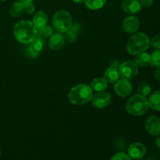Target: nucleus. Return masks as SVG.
<instances>
[{
  "mask_svg": "<svg viewBox=\"0 0 160 160\" xmlns=\"http://www.w3.org/2000/svg\"><path fill=\"white\" fill-rule=\"evenodd\" d=\"M37 28L28 20H21L16 23L13 34L16 39L22 44H29L37 35Z\"/></svg>",
  "mask_w": 160,
  "mask_h": 160,
  "instance_id": "1",
  "label": "nucleus"
},
{
  "mask_svg": "<svg viewBox=\"0 0 160 160\" xmlns=\"http://www.w3.org/2000/svg\"><path fill=\"white\" fill-rule=\"evenodd\" d=\"M93 92L91 86L85 84H80L70 89L68 98L73 105L81 106L88 103L92 99Z\"/></svg>",
  "mask_w": 160,
  "mask_h": 160,
  "instance_id": "2",
  "label": "nucleus"
},
{
  "mask_svg": "<svg viewBox=\"0 0 160 160\" xmlns=\"http://www.w3.org/2000/svg\"><path fill=\"white\" fill-rule=\"evenodd\" d=\"M150 45V40L144 33H136L131 36L127 44V49L131 55H138L145 52Z\"/></svg>",
  "mask_w": 160,
  "mask_h": 160,
  "instance_id": "3",
  "label": "nucleus"
},
{
  "mask_svg": "<svg viewBox=\"0 0 160 160\" xmlns=\"http://www.w3.org/2000/svg\"><path fill=\"white\" fill-rule=\"evenodd\" d=\"M149 108L148 101L145 96L142 95H135L131 97L126 105L127 111L134 116L144 115Z\"/></svg>",
  "mask_w": 160,
  "mask_h": 160,
  "instance_id": "4",
  "label": "nucleus"
},
{
  "mask_svg": "<svg viewBox=\"0 0 160 160\" xmlns=\"http://www.w3.org/2000/svg\"><path fill=\"white\" fill-rule=\"evenodd\" d=\"M52 24L58 33H66L72 25L71 15L64 9L57 11L52 17Z\"/></svg>",
  "mask_w": 160,
  "mask_h": 160,
  "instance_id": "5",
  "label": "nucleus"
},
{
  "mask_svg": "<svg viewBox=\"0 0 160 160\" xmlns=\"http://www.w3.org/2000/svg\"><path fill=\"white\" fill-rule=\"evenodd\" d=\"M120 76L127 80H131L138 73V65L133 61H126L119 67Z\"/></svg>",
  "mask_w": 160,
  "mask_h": 160,
  "instance_id": "6",
  "label": "nucleus"
},
{
  "mask_svg": "<svg viewBox=\"0 0 160 160\" xmlns=\"http://www.w3.org/2000/svg\"><path fill=\"white\" fill-rule=\"evenodd\" d=\"M29 44V47L26 50L27 55L31 58L38 57L43 50L44 38L36 35V37Z\"/></svg>",
  "mask_w": 160,
  "mask_h": 160,
  "instance_id": "7",
  "label": "nucleus"
},
{
  "mask_svg": "<svg viewBox=\"0 0 160 160\" xmlns=\"http://www.w3.org/2000/svg\"><path fill=\"white\" fill-rule=\"evenodd\" d=\"M92 106L98 109L106 107L112 101V96L108 92H99L92 97Z\"/></svg>",
  "mask_w": 160,
  "mask_h": 160,
  "instance_id": "8",
  "label": "nucleus"
},
{
  "mask_svg": "<svg viewBox=\"0 0 160 160\" xmlns=\"http://www.w3.org/2000/svg\"><path fill=\"white\" fill-rule=\"evenodd\" d=\"M114 90L119 96L126 97L132 92V84L130 82L129 80L124 79V78H122L120 80L119 79L116 82Z\"/></svg>",
  "mask_w": 160,
  "mask_h": 160,
  "instance_id": "9",
  "label": "nucleus"
},
{
  "mask_svg": "<svg viewBox=\"0 0 160 160\" xmlns=\"http://www.w3.org/2000/svg\"><path fill=\"white\" fill-rule=\"evenodd\" d=\"M145 129L147 132L153 136L160 134V117L157 116H150L145 122Z\"/></svg>",
  "mask_w": 160,
  "mask_h": 160,
  "instance_id": "10",
  "label": "nucleus"
},
{
  "mask_svg": "<svg viewBox=\"0 0 160 160\" xmlns=\"http://www.w3.org/2000/svg\"><path fill=\"white\" fill-rule=\"evenodd\" d=\"M128 156L133 159H140L146 154V148L140 142L131 144L128 149Z\"/></svg>",
  "mask_w": 160,
  "mask_h": 160,
  "instance_id": "11",
  "label": "nucleus"
},
{
  "mask_svg": "<svg viewBox=\"0 0 160 160\" xmlns=\"http://www.w3.org/2000/svg\"><path fill=\"white\" fill-rule=\"evenodd\" d=\"M121 7L124 12L134 14L140 12L142 6L138 0H123L121 3Z\"/></svg>",
  "mask_w": 160,
  "mask_h": 160,
  "instance_id": "12",
  "label": "nucleus"
},
{
  "mask_svg": "<svg viewBox=\"0 0 160 160\" xmlns=\"http://www.w3.org/2000/svg\"><path fill=\"white\" fill-rule=\"evenodd\" d=\"M140 21L138 18L134 16H130L123 21V28L126 32L134 33L138 30Z\"/></svg>",
  "mask_w": 160,
  "mask_h": 160,
  "instance_id": "13",
  "label": "nucleus"
},
{
  "mask_svg": "<svg viewBox=\"0 0 160 160\" xmlns=\"http://www.w3.org/2000/svg\"><path fill=\"white\" fill-rule=\"evenodd\" d=\"M120 71H119V69L116 66L109 67L103 74V78L108 83H110V84H113V83L117 82L120 79Z\"/></svg>",
  "mask_w": 160,
  "mask_h": 160,
  "instance_id": "14",
  "label": "nucleus"
},
{
  "mask_svg": "<svg viewBox=\"0 0 160 160\" xmlns=\"http://www.w3.org/2000/svg\"><path fill=\"white\" fill-rule=\"evenodd\" d=\"M65 42V38L64 36L62 35L61 33H57V34H52L50 37L49 42H48V46H49L51 50H59L64 45Z\"/></svg>",
  "mask_w": 160,
  "mask_h": 160,
  "instance_id": "15",
  "label": "nucleus"
},
{
  "mask_svg": "<svg viewBox=\"0 0 160 160\" xmlns=\"http://www.w3.org/2000/svg\"><path fill=\"white\" fill-rule=\"evenodd\" d=\"M81 31V25L78 23H72L70 29L66 32L64 38L70 43H73L78 38V35Z\"/></svg>",
  "mask_w": 160,
  "mask_h": 160,
  "instance_id": "16",
  "label": "nucleus"
},
{
  "mask_svg": "<svg viewBox=\"0 0 160 160\" xmlns=\"http://www.w3.org/2000/svg\"><path fill=\"white\" fill-rule=\"evenodd\" d=\"M47 22H48V16L43 11H38L36 12L33 18V23L37 29H40L45 26Z\"/></svg>",
  "mask_w": 160,
  "mask_h": 160,
  "instance_id": "17",
  "label": "nucleus"
},
{
  "mask_svg": "<svg viewBox=\"0 0 160 160\" xmlns=\"http://www.w3.org/2000/svg\"><path fill=\"white\" fill-rule=\"evenodd\" d=\"M134 62L139 67H147V66L150 65V63H151V55L145 52L139 53L136 56Z\"/></svg>",
  "mask_w": 160,
  "mask_h": 160,
  "instance_id": "18",
  "label": "nucleus"
},
{
  "mask_svg": "<svg viewBox=\"0 0 160 160\" xmlns=\"http://www.w3.org/2000/svg\"><path fill=\"white\" fill-rule=\"evenodd\" d=\"M108 82L104 78H95L91 83V88L96 92H104L107 88Z\"/></svg>",
  "mask_w": 160,
  "mask_h": 160,
  "instance_id": "19",
  "label": "nucleus"
},
{
  "mask_svg": "<svg viewBox=\"0 0 160 160\" xmlns=\"http://www.w3.org/2000/svg\"><path fill=\"white\" fill-rule=\"evenodd\" d=\"M148 105L154 110L160 111V91H156L150 95Z\"/></svg>",
  "mask_w": 160,
  "mask_h": 160,
  "instance_id": "20",
  "label": "nucleus"
},
{
  "mask_svg": "<svg viewBox=\"0 0 160 160\" xmlns=\"http://www.w3.org/2000/svg\"><path fill=\"white\" fill-rule=\"evenodd\" d=\"M107 0H84V4L89 9L96 10L102 8Z\"/></svg>",
  "mask_w": 160,
  "mask_h": 160,
  "instance_id": "21",
  "label": "nucleus"
},
{
  "mask_svg": "<svg viewBox=\"0 0 160 160\" xmlns=\"http://www.w3.org/2000/svg\"><path fill=\"white\" fill-rule=\"evenodd\" d=\"M24 11V6H23L22 3L19 2H16L10 8V15L12 17H19V16L21 15L22 13Z\"/></svg>",
  "mask_w": 160,
  "mask_h": 160,
  "instance_id": "22",
  "label": "nucleus"
},
{
  "mask_svg": "<svg viewBox=\"0 0 160 160\" xmlns=\"http://www.w3.org/2000/svg\"><path fill=\"white\" fill-rule=\"evenodd\" d=\"M37 35L40 36L41 38L45 39V38L51 37L52 35V28L49 26H44L40 29H37Z\"/></svg>",
  "mask_w": 160,
  "mask_h": 160,
  "instance_id": "23",
  "label": "nucleus"
},
{
  "mask_svg": "<svg viewBox=\"0 0 160 160\" xmlns=\"http://www.w3.org/2000/svg\"><path fill=\"white\" fill-rule=\"evenodd\" d=\"M151 86L148 84V82H144L141 83L138 85V92H139V94L143 96H146V95H149L150 92H151Z\"/></svg>",
  "mask_w": 160,
  "mask_h": 160,
  "instance_id": "24",
  "label": "nucleus"
},
{
  "mask_svg": "<svg viewBox=\"0 0 160 160\" xmlns=\"http://www.w3.org/2000/svg\"><path fill=\"white\" fill-rule=\"evenodd\" d=\"M152 67L160 66V49H156L151 55V63Z\"/></svg>",
  "mask_w": 160,
  "mask_h": 160,
  "instance_id": "25",
  "label": "nucleus"
},
{
  "mask_svg": "<svg viewBox=\"0 0 160 160\" xmlns=\"http://www.w3.org/2000/svg\"><path fill=\"white\" fill-rule=\"evenodd\" d=\"M110 160H131V158L126 153L120 152L112 156Z\"/></svg>",
  "mask_w": 160,
  "mask_h": 160,
  "instance_id": "26",
  "label": "nucleus"
},
{
  "mask_svg": "<svg viewBox=\"0 0 160 160\" xmlns=\"http://www.w3.org/2000/svg\"><path fill=\"white\" fill-rule=\"evenodd\" d=\"M150 44L152 45L154 48H157V49H160V34H157V35L154 36L150 41Z\"/></svg>",
  "mask_w": 160,
  "mask_h": 160,
  "instance_id": "27",
  "label": "nucleus"
},
{
  "mask_svg": "<svg viewBox=\"0 0 160 160\" xmlns=\"http://www.w3.org/2000/svg\"><path fill=\"white\" fill-rule=\"evenodd\" d=\"M24 10L28 12V14H32L34 12L35 10V7L33 5V2L29 3V4H27L24 6Z\"/></svg>",
  "mask_w": 160,
  "mask_h": 160,
  "instance_id": "28",
  "label": "nucleus"
},
{
  "mask_svg": "<svg viewBox=\"0 0 160 160\" xmlns=\"http://www.w3.org/2000/svg\"><path fill=\"white\" fill-rule=\"evenodd\" d=\"M139 2L143 7H150L153 4V0H140Z\"/></svg>",
  "mask_w": 160,
  "mask_h": 160,
  "instance_id": "29",
  "label": "nucleus"
},
{
  "mask_svg": "<svg viewBox=\"0 0 160 160\" xmlns=\"http://www.w3.org/2000/svg\"><path fill=\"white\" fill-rule=\"evenodd\" d=\"M154 75L156 79L160 81V66H158L154 71Z\"/></svg>",
  "mask_w": 160,
  "mask_h": 160,
  "instance_id": "30",
  "label": "nucleus"
},
{
  "mask_svg": "<svg viewBox=\"0 0 160 160\" xmlns=\"http://www.w3.org/2000/svg\"><path fill=\"white\" fill-rule=\"evenodd\" d=\"M17 2H19L22 3L23 6L27 4H29V3L33 2V0H17Z\"/></svg>",
  "mask_w": 160,
  "mask_h": 160,
  "instance_id": "31",
  "label": "nucleus"
},
{
  "mask_svg": "<svg viewBox=\"0 0 160 160\" xmlns=\"http://www.w3.org/2000/svg\"><path fill=\"white\" fill-rule=\"evenodd\" d=\"M156 145L158 148L160 150V136L158 137L156 140Z\"/></svg>",
  "mask_w": 160,
  "mask_h": 160,
  "instance_id": "32",
  "label": "nucleus"
},
{
  "mask_svg": "<svg viewBox=\"0 0 160 160\" xmlns=\"http://www.w3.org/2000/svg\"><path fill=\"white\" fill-rule=\"evenodd\" d=\"M73 2L77 4H82L84 2V0H73Z\"/></svg>",
  "mask_w": 160,
  "mask_h": 160,
  "instance_id": "33",
  "label": "nucleus"
},
{
  "mask_svg": "<svg viewBox=\"0 0 160 160\" xmlns=\"http://www.w3.org/2000/svg\"><path fill=\"white\" fill-rule=\"evenodd\" d=\"M0 1H6V0H0Z\"/></svg>",
  "mask_w": 160,
  "mask_h": 160,
  "instance_id": "34",
  "label": "nucleus"
},
{
  "mask_svg": "<svg viewBox=\"0 0 160 160\" xmlns=\"http://www.w3.org/2000/svg\"><path fill=\"white\" fill-rule=\"evenodd\" d=\"M0 156H1V150H0Z\"/></svg>",
  "mask_w": 160,
  "mask_h": 160,
  "instance_id": "35",
  "label": "nucleus"
}]
</instances>
